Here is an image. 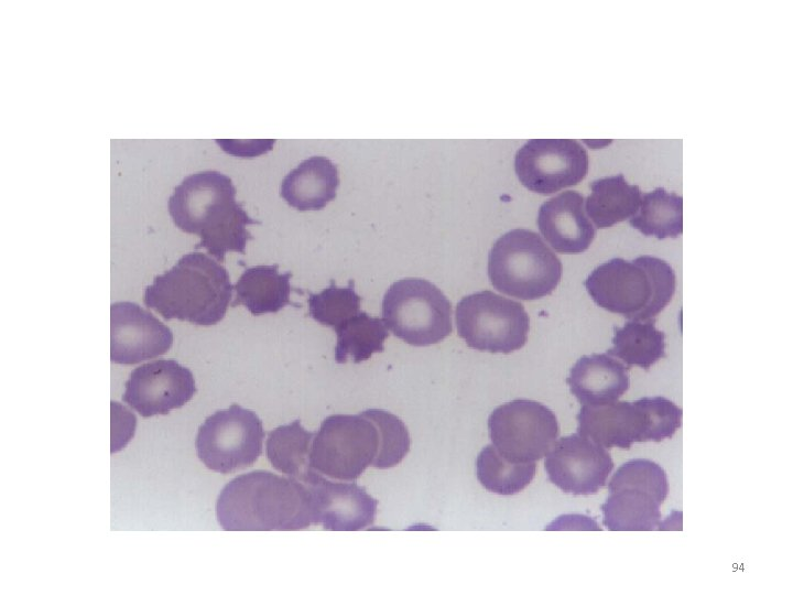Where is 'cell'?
<instances>
[{"label": "cell", "instance_id": "1", "mask_svg": "<svg viewBox=\"0 0 793 595\" xmlns=\"http://www.w3.org/2000/svg\"><path fill=\"white\" fill-rule=\"evenodd\" d=\"M236 194L229 176L206 170L184 177L169 197V213L175 226L198 236L200 241L195 249H206L220 262L227 252L243 255L247 241L252 239L247 226L260 224L236 201Z\"/></svg>", "mask_w": 793, "mask_h": 595}, {"label": "cell", "instance_id": "2", "mask_svg": "<svg viewBox=\"0 0 793 595\" xmlns=\"http://www.w3.org/2000/svg\"><path fill=\"white\" fill-rule=\"evenodd\" d=\"M218 523L226 531H294L312 524L307 486L269 470L237 476L221 489Z\"/></svg>", "mask_w": 793, "mask_h": 595}, {"label": "cell", "instance_id": "3", "mask_svg": "<svg viewBox=\"0 0 793 595\" xmlns=\"http://www.w3.org/2000/svg\"><path fill=\"white\" fill-rule=\"evenodd\" d=\"M227 270L203 252L182 256L167 271L154 277L143 293L146 307L164 320L209 326L220 322L232 298Z\"/></svg>", "mask_w": 793, "mask_h": 595}, {"label": "cell", "instance_id": "4", "mask_svg": "<svg viewBox=\"0 0 793 595\" xmlns=\"http://www.w3.org/2000/svg\"><path fill=\"white\" fill-rule=\"evenodd\" d=\"M584 284L604 310L630 321H648L671 302L676 275L665 260L644 255L633 260L610 259L595 268Z\"/></svg>", "mask_w": 793, "mask_h": 595}, {"label": "cell", "instance_id": "5", "mask_svg": "<svg viewBox=\"0 0 793 595\" xmlns=\"http://www.w3.org/2000/svg\"><path fill=\"white\" fill-rule=\"evenodd\" d=\"M577 433L605 448L629 450L637 442H661L681 426L682 409L664 397H644L633 402L583 404Z\"/></svg>", "mask_w": 793, "mask_h": 595}, {"label": "cell", "instance_id": "6", "mask_svg": "<svg viewBox=\"0 0 793 595\" xmlns=\"http://www.w3.org/2000/svg\"><path fill=\"white\" fill-rule=\"evenodd\" d=\"M563 266L539 234L512 229L499 237L488 256V277L495 289L520 300H536L558 285Z\"/></svg>", "mask_w": 793, "mask_h": 595}, {"label": "cell", "instance_id": "7", "mask_svg": "<svg viewBox=\"0 0 793 595\" xmlns=\"http://www.w3.org/2000/svg\"><path fill=\"white\" fill-rule=\"evenodd\" d=\"M380 445L379 428L369 410L333 414L314 435L309 467L330 479L354 482L368 466H374Z\"/></svg>", "mask_w": 793, "mask_h": 595}, {"label": "cell", "instance_id": "8", "mask_svg": "<svg viewBox=\"0 0 793 595\" xmlns=\"http://www.w3.org/2000/svg\"><path fill=\"white\" fill-rule=\"evenodd\" d=\"M601 506L604 526L611 531H651L660 526V506L667 497L665 470L644 458L622 464L608 485Z\"/></svg>", "mask_w": 793, "mask_h": 595}, {"label": "cell", "instance_id": "9", "mask_svg": "<svg viewBox=\"0 0 793 595\" xmlns=\"http://www.w3.org/2000/svg\"><path fill=\"white\" fill-rule=\"evenodd\" d=\"M383 322L394 336L412 346L437 344L453 331L452 304L432 282L401 279L382 300Z\"/></svg>", "mask_w": 793, "mask_h": 595}, {"label": "cell", "instance_id": "10", "mask_svg": "<svg viewBox=\"0 0 793 595\" xmlns=\"http://www.w3.org/2000/svg\"><path fill=\"white\" fill-rule=\"evenodd\" d=\"M457 333L480 351L509 354L528 339L530 320L523 305L485 290L464 296L456 306Z\"/></svg>", "mask_w": 793, "mask_h": 595}, {"label": "cell", "instance_id": "11", "mask_svg": "<svg viewBox=\"0 0 793 595\" xmlns=\"http://www.w3.org/2000/svg\"><path fill=\"white\" fill-rule=\"evenodd\" d=\"M264 431L256 412L233 403L206 418L195 447L210 470L230 474L251 466L262 453Z\"/></svg>", "mask_w": 793, "mask_h": 595}, {"label": "cell", "instance_id": "12", "mask_svg": "<svg viewBox=\"0 0 793 595\" xmlns=\"http://www.w3.org/2000/svg\"><path fill=\"white\" fill-rule=\"evenodd\" d=\"M488 430L495 448L515 463H532L546 456L560 434L554 412L528 399L497 407L489 415Z\"/></svg>", "mask_w": 793, "mask_h": 595}, {"label": "cell", "instance_id": "13", "mask_svg": "<svg viewBox=\"0 0 793 595\" xmlns=\"http://www.w3.org/2000/svg\"><path fill=\"white\" fill-rule=\"evenodd\" d=\"M514 170L528 190L548 195L585 178L588 154L574 139H532L517 151Z\"/></svg>", "mask_w": 793, "mask_h": 595}, {"label": "cell", "instance_id": "14", "mask_svg": "<svg viewBox=\"0 0 793 595\" xmlns=\"http://www.w3.org/2000/svg\"><path fill=\"white\" fill-rule=\"evenodd\" d=\"M196 392L193 372L174 359H157L132 370L122 400L141 416L167 414Z\"/></svg>", "mask_w": 793, "mask_h": 595}, {"label": "cell", "instance_id": "15", "mask_svg": "<svg viewBox=\"0 0 793 595\" xmlns=\"http://www.w3.org/2000/svg\"><path fill=\"white\" fill-rule=\"evenodd\" d=\"M544 467L548 479L564 493L591 495L606 485L613 462L605 447L574 433L555 442Z\"/></svg>", "mask_w": 793, "mask_h": 595}, {"label": "cell", "instance_id": "16", "mask_svg": "<svg viewBox=\"0 0 793 595\" xmlns=\"http://www.w3.org/2000/svg\"><path fill=\"white\" fill-rule=\"evenodd\" d=\"M303 483L309 490L312 524L330 531H358L373 523L378 501L363 487L313 470Z\"/></svg>", "mask_w": 793, "mask_h": 595}, {"label": "cell", "instance_id": "17", "mask_svg": "<svg viewBox=\"0 0 793 595\" xmlns=\"http://www.w3.org/2000/svg\"><path fill=\"white\" fill-rule=\"evenodd\" d=\"M173 344L172 331L133 302L110 306V359L133 365L165 354Z\"/></svg>", "mask_w": 793, "mask_h": 595}, {"label": "cell", "instance_id": "18", "mask_svg": "<svg viewBox=\"0 0 793 595\" xmlns=\"http://www.w3.org/2000/svg\"><path fill=\"white\" fill-rule=\"evenodd\" d=\"M584 203L577 191H565L540 206L539 230L555 251L580 253L593 242L596 229L586 216Z\"/></svg>", "mask_w": 793, "mask_h": 595}, {"label": "cell", "instance_id": "19", "mask_svg": "<svg viewBox=\"0 0 793 595\" xmlns=\"http://www.w3.org/2000/svg\"><path fill=\"white\" fill-rule=\"evenodd\" d=\"M566 382L580 403L591 405L617 401L630 386L628 367L608 353L582 356Z\"/></svg>", "mask_w": 793, "mask_h": 595}, {"label": "cell", "instance_id": "20", "mask_svg": "<svg viewBox=\"0 0 793 595\" xmlns=\"http://www.w3.org/2000/svg\"><path fill=\"white\" fill-rule=\"evenodd\" d=\"M338 186L337 165L326 156L314 155L285 175L280 195L298 210H318L336 197Z\"/></svg>", "mask_w": 793, "mask_h": 595}, {"label": "cell", "instance_id": "21", "mask_svg": "<svg viewBox=\"0 0 793 595\" xmlns=\"http://www.w3.org/2000/svg\"><path fill=\"white\" fill-rule=\"evenodd\" d=\"M291 272L280 273L279 266H256L246 269L233 289L232 306L245 305L253 315L276 313L290 301Z\"/></svg>", "mask_w": 793, "mask_h": 595}, {"label": "cell", "instance_id": "22", "mask_svg": "<svg viewBox=\"0 0 793 595\" xmlns=\"http://www.w3.org/2000/svg\"><path fill=\"white\" fill-rule=\"evenodd\" d=\"M585 212L597 228H608L630 219L639 209L642 192L627 182L622 173L590 183Z\"/></svg>", "mask_w": 793, "mask_h": 595}, {"label": "cell", "instance_id": "23", "mask_svg": "<svg viewBox=\"0 0 793 595\" xmlns=\"http://www.w3.org/2000/svg\"><path fill=\"white\" fill-rule=\"evenodd\" d=\"M315 433L298 420L278 426L269 433L265 453L271 465L289 477L304 482L311 473L309 454Z\"/></svg>", "mask_w": 793, "mask_h": 595}, {"label": "cell", "instance_id": "24", "mask_svg": "<svg viewBox=\"0 0 793 595\" xmlns=\"http://www.w3.org/2000/svg\"><path fill=\"white\" fill-rule=\"evenodd\" d=\"M612 347L607 351L620 358L626 366L649 369L665 357V335L652 320L629 321L613 327Z\"/></svg>", "mask_w": 793, "mask_h": 595}, {"label": "cell", "instance_id": "25", "mask_svg": "<svg viewBox=\"0 0 793 595\" xmlns=\"http://www.w3.org/2000/svg\"><path fill=\"white\" fill-rule=\"evenodd\" d=\"M629 223L648 237L676 238L683 231V198L656 187L642 195L639 209Z\"/></svg>", "mask_w": 793, "mask_h": 595}, {"label": "cell", "instance_id": "26", "mask_svg": "<svg viewBox=\"0 0 793 595\" xmlns=\"http://www.w3.org/2000/svg\"><path fill=\"white\" fill-rule=\"evenodd\" d=\"M335 359L338 364H345L349 358L356 364L369 359L372 354L383 350V343L389 336L381 318L361 311L335 328Z\"/></svg>", "mask_w": 793, "mask_h": 595}, {"label": "cell", "instance_id": "27", "mask_svg": "<svg viewBox=\"0 0 793 595\" xmlns=\"http://www.w3.org/2000/svg\"><path fill=\"white\" fill-rule=\"evenodd\" d=\"M535 462L515 463L503 457L492 444L481 450L476 461L479 483L488 491L510 496L522 491L534 478Z\"/></svg>", "mask_w": 793, "mask_h": 595}, {"label": "cell", "instance_id": "28", "mask_svg": "<svg viewBox=\"0 0 793 595\" xmlns=\"http://www.w3.org/2000/svg\"><path fill=\"white\" fill-rule=\"evenodd\" d=\"M307 302L309 315L335 329L360 312L361 298L355 291L354 281L340 288L332 280L321 293H309Z\"/></svg>", "mask_w": 793, "mask_h": 595}, {"label": "cell", "instance_id": "29", "mask_svg": "<svg viewBox=\"0 0 793 595\" xmlns=\"http://www.w3.org/2000/svg\"><path fill=\"white\" fill-rule=\"evenodd\" d=\"M380 432V452L376 468L397 466L409 453L411 440L408 428L397 415L381 409H368Z\"/></svg>", "mask_w": 793, "mask_h": 595}]
</instances>
